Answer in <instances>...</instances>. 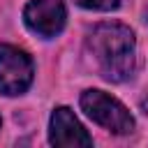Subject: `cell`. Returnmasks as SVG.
I'll return each instance as SVG.
<instances>
[{
  "label": "cell",
  "mask_w": 148,
  "mask_h": 148,
  "mask_svg": "<svg viewBox=\"0 0 148 148\" xmlns=\"http://www.w3.org/2000/svg\"><path fill=\"white\" fill-rule=\"evenodd\" d=\"M86 49L104 81L123 83L132 79L136 65V39L127 25L116 21L97 23L86 37Z\"/></svg>",
  "instance_id": "6da1fadb"
},
{
  "label": "cell",
  "mask_w": 148,
  "mask_h": 148,
  "mask_svg": "<svg viewBox=\"0 0 148 148\" xmlns=\"http://www.w3.org/2000/svg\"><path fill=\"white\" fill-rule=\"evenodd\" d=\"M79 104L88 118H92L97 125H102L113 134H130L134 130V118L127 111V106L104 90H95V88L83 90Z\"/></svg>",
  "instance_id": "7a4b0ae2"
},
{
  "label": "cell",
  "mask_w": 148,
  "mask_h": 148,
  "mask_svg": "<svg viewBox=\"0 0 148 148\" xmlns=\"http://www.w3.org/2000/svg\"><path fill=\"white\" fill-rule=\"evenodd\" d=\"M35 76L32 58L12 44H0V95L16 97L23 95Z\"/></svg>",
  "instance_id": "3957f363"
},
{
  "label": "cell",
  "mask_w": 148,
  "mask_h": 148,
  "mask_svg": "<svg viewBox=\"0 0 148 148\" xmlns=\"http://www.w3.org/2000/svg\"><path fill=\"white\" fill-rule=\"evenodd\" d=\"M23 21L28 30L39 37H56L62 32L67 21V9L62 0H30L23 9Z\"/></svg>",
  "instance_id": "277c9868"
},
{
  "label": "cell",
  "mask_w": 148,
  "mask_h": 148,
  "mask_svg": "<svg viewBox=\"0 0 148 148\" xmlns=\"http://www.w3.org/2000/svg\"><path fill=\"white\" fill-rule=\"evenodd\" d=\"M49 141L56 148H88L92 146L90 134L79 123L72 109L56 106L49 120Z\"/></svg>",
  "instance_id": "5b68a950"
},
{
  "label": "cell",
  "mask_w": 148,
  "mask_h": 148,
  "mask_svg": "<svg viewBox=\"0 0 148 148\" xmlns=\"http://www.w3.org/2000/svg\"><path fill=\"white\" fill-rule=\"evenodd\" d=\"M79 7L83 9H92V12H111L120 5V0H74Z\"/></svg>",
  "instance_id": "8992f818"
},
{
  "label": "cell",
  "mask_w": 148,
  "mask_h": 148,
  "mask_svg": "<svg viewBox=\"0 0 148 148\" xmlns=\"http://www.w3.org/2000/svg\"><path fill=\"white\" fill-rule=\"evenodd\" d=\"M143 18H146V23H148V9H146V14H143Z\"/></svg>",
  "instance_id": "52a82bcc"
}]
</instances>
